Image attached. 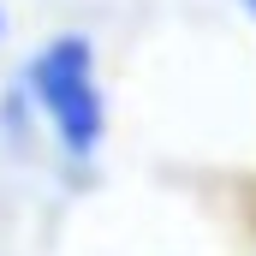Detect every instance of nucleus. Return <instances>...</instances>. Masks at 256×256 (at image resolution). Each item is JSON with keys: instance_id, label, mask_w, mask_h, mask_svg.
Masks as SVG:
<instances>
[{"instance_id": "f03ea898", "label": "nucleus", "mask_w": 256, "mask_h": 256, "mask_svg": "<svg viewBox=\"0 0 256 256\" xmlns=\"http://www.w3.org/2000/svg\"><path fill=\"white\" fill-rule=\"evenodd\" d=\"M238 6H244V12H250V24H256V0H238Z\"/></svg>"}, {"instance_id": "7ed1b4c3", "label": "nucleus", "mask_w": 256, "mask_h": 256, "mask_svg": "<svg viewBox=\"0 0 256 256\" xmlns=\"http://www.w3.org/2000/svg\"><path fill=\"white\" fill-rule=\"evenodd\" d=\"M0 36H6V6H0Z\"/></svg>"}, {"instance_id": "f257e3e1", "label": "nucleus", "mask_w": 256, "mask_h": 256, "mask_svg": "<svg viewBox=\"0 0 256 256\" xmlns=\"http://www.w3.org/2000/svg\"><path fill=\"white\" fill-rule=\"evenodd\" d=\"M24 90L36 102V114L48 120L54 143L66 155L90 161L108 137V96L96 78V42L90 36H54L42 42L24 66Z\"/></svg>"}]
</instances>
